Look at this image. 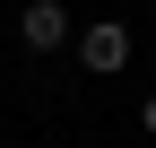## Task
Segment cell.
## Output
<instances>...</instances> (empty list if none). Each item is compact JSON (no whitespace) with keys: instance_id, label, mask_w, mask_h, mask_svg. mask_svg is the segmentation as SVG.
Listing matches in <instances>:
<instances>
[{"instance_id":"obj_3","label":"cell","mask_w":156,"mask_h":148,"mask_svg":"<svg viewBox=\"0 0 156 148\" xmlns=\"http://www.w3.org/2000/svg\"><path fill=\"white\" fill-rule=\"evenodd\" d=\"M139 122H147V131H156V87H147V105H139Z\"/></svg>"},{"instance_id":"obj_2","label":"cell","mask_w":156,"mask_h":148,"mask_svg":"<svg viewBox=\"0 0 156 148\" xmlns=\"http://www.w3.org/2000/svg\"><path fill=\"white\" fill-rule=\"evenodd\" d=\"M17 35H26V52H61L69 44V9L61 0H26L17 9Z\"/></svg>"},{"instance_id":"obj_1","label":"cell","mask_w":156,"mask_h":148,"mask_svg":"<svg viewBox=\"0 0 156 148\" xmlns=\"http://www.w3.org/2000/svg\"><path fill=\"white\" fill-rule=\"evenodd\" d=\"M78 61H87L95 79H113V70L130 61V26H122V17H95V26H78Z\"/></svg>"}]
</instances>
